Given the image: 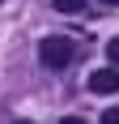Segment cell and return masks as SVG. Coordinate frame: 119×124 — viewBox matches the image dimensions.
Wrapping results in <instances>:
<instances>
[{"label": "cell", "instance_id": "obj_7", "mask_svg": "<svg viewBox=\"0 0 119 124\" xmlns=\"http://www.w3.org/2000/svg\"><path fill=\"white\" fill-rule=\"evenodd\" d=\"M102 4H119V0H102Z\"/></svg>", "mask_w": 119, "mask_h": 124}, {"label": "cell", "instance_id": "obj_5", "mask_svg": "<svg viewBox=\"0 0 119 124\" xmlns=\"http://www.w3.org/2000/svg\"><path fill=\"white\" fill-rule=\"evenodd\" d=\"M106 51H111V60L119 64V39H111V43H106Z\"/></svg>", "mask_w": 119, "mask_h": 124}, {"label": "cell", "instance_id": "obj_6", "mask_svg": "<svg viewBox=\"0 0 119 124\" xmlns=\"http://www.w3.org/2000/svg\"><path fill=\"white\" fill-rule=\"evenodd\" d=\"M64 124H85V120H81V116H68V120H64Z\"/></svg>", "mask_w": 119, "mask_h": 124}, {"label": "cell", "instance_id": "obj_8", "mask_svg": "<svg viewBox=\"0 0 119 124\" xmlns=\"http://www.w3.org/2000/svg\"><path fill=\"white\" fill-rule=\"evenodd\" d=\"M17 124H30V120H17Z\"/></svg>", "mask_w": 119, "mask_h": 124}, {"label": "cell", "instance_id": "obj_3", "mask_svg": "<svg viewBox=\"0 0 119 124\" xmlns=\"http://www.w3.org/2000/svg\"><path fill=\"white\" fill-rule=\"evenodd\" d=\"M55 13H85V0H51Z\"/></svg>", "mask_w": 119, "mask_h": 124}, {"label": "cell", "instance_id": "obj_2", "mask_svg": "<svg viewBox=\"0 0 119 124\" xmlns=\"http://www.w3.org/2000/svg\"><path fill=\"white\" fill-rule=\"evenodd\" d=\"M89 90H94V94H119V69H98V73H89Z\"/></svg>", "mask_w": 119, "mask_h": 124}, {"label": "cell", "instance_id": "obj_1", "mask_svg": "<svg viewBox=\"0 0 119 124\" xmlns=\"http://www.w3.org/2000/svg\"><path fill=\"white\" fill-rule=\"evenodd\" d=\"M72 56H77V47H72V39L64 34H51L38 43V60L47 64V69H64V64H72Z\"/></svg>", "mask_w": 119, "mask_h": 124}, {"label": "cell", "instance_id": "obj_4", "mask_svg": "<svg viewBox=\"0 0 119 124\" xmlns=\"http://www.w3.org/2000/svg\"><path fill=\"white\" fill-rule=\"evenodd\" d=\"M102 124H119V107H111V111H102Z\"/></svg>", "mask_w": 119, "mask_h": 124}]
</instances>
